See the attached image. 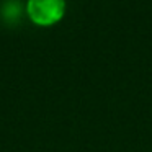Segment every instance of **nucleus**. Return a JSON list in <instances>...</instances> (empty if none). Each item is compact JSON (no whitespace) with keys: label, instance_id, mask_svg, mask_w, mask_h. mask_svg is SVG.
I'll use <instances>...</instances> for the list:
<instances>
[{"label":"nucleus","instance_id":"nucleus-1","mask_svg":"<svg viewBox=\"0 0 152 152\" xmlns=\"http://www.w3.org/2000/svg\"><path fill=\"white\" fill-rule=\"evenodd\" d=\"M28 17L39 26H51L62 20L66 13V0H28Z\"/></svg>","mask_w":152,"mask_h":152}]
</instances>
